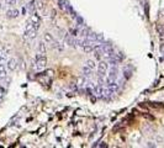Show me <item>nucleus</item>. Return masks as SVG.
<instances>
[{"mask_svg":"<svg viewBox=\"0 0 164 148\" xmlns=\"http://www.w3.org/2000/svg\"><path fill=\"white\" fill-rule=\"evenodd\" d=\"M16 2H17V0H5V3H6V5H10V6L15 5V4H16Z\"/></svg>","mask_w":164,"mask_h":148,"instance_id":"obj_17","label":"nucleus"},{"mask_svg":"<svg viewBox=\"0 0 164 148\" xmlns=\"http://www.w3.org/2000/svg\"><path fill=\"white\" fill-rule=\"evenodd\" d=\"M6 67H8V69L9 70H15L16 68H17V61L15 58H11V59H9L8 61V63H6Z\"/></svg>","mask_w":164,"mask_h":148,"instance_id":"obj_7","label":"nucleus"},{"mask_svg":"<svg viewBox=\"0 0 164 148\" xmlns=\"http://www.w3.org/2000/svg\"><path fill=\"white\" fill-rule=\"evenodd\" d=\"M58 5H59V8L62 9V10H64V11H67V13H69L73 8L71 6V4L68 3V0H58Z\"/></svg>","mask_w":164,"mask_h":148,"instance_id":"obj_5","label":"nucleus"},{"mask_svg":"<svg viewBox=\"0 0 164 148\" xmlns=\"http://www.w3.org/2000/svg\"><path fill=\"white\" fill-rule=\"evenodd\" d=\"M52 79H53V70H47L46 73H40L37 75V80L46 88H48L52 84Z\"/></svg>","mask_w":164,"mask_h":148,"instance_id":"obj_1","label":"nucleus"},{"mask_svg":"<svg viewBox=\"0 0 164 148\" xmlns=\"http://www.w3.org/2000/svg\"><path fill=\"white\" fill-rule=\"evenodd\" d=\"M38 51H40V53L46 52V42H40L38 43Z\"/></svg>","mask_w":164,"mask_h":148,"instance_id":"obj_14","label":"nucleus"},{"mask_svg":"<svg viewBox=\"0 0 164 148\" xmlns=\"http://www.w3.org/2000/svg\"><path fill=\"white\" fill-rule=\"evenodd\" d=\"M157 31H158V34H159L160 38L163 40V38H164V26H162V25H158V26H157Z\"/></svg>","mask_w":164,"mask_h":148,"instance_id":"obj_13","label":"nucleus"},{"mask_svg":"<svg viewBox=\"0 0 164 148\" xmlns=\"http://www.w3.org/2000/svg\"><path fill=\"white\" fill-rule=\"evenodd\" d=\"M36 35H37V28L32 25L30 21L27 22V25H26V27H25V32H24V37L26 38V40H28V41H31V40H34L35 37H36Z\"/></svg>","mask_w":164,"mask_h":148,"instance_id":"obj_2","label":"nucleus"},{"mask_svg":"<svg viewBox=\"0 0 164 148\" xmlns=\"http://www.w3.org/2000/svg\"><path fill=\"white\" fill-rule=\"evenodd\" d=\"M43 40H45L46 45H52V43L54 42V38L52 37V35H51V34H45V36H43Z\"/></svg>","mask_w":164,"mask_h":148,"instance_id":"obj_11","label":"nucleus"},{"mask_svg":"<svg viewBox=\"0 0 164 148\" xmlns=\"http://www.w3.org/2000/svg\"><path fill=\"white\" fill-rule=\"evenodd\" d=\"M0 83H2V79H0Z\"/></svg>","mask_w":164,"mask_h":148,"instance_id":"obj_18","label":"nucleus"},{"mask_svg":"<svg viewBox=\"0 0 164 148\" xmlns=\"http://www.w3.org/2000/svg\"><path fill=\"white\" fill-rule=\"evenodd\" d=\"M19 15H20V11H19L17 9H9V10L6 11V16H8L9 19H16Z\"/></svg>","mask_w":164,"mask_h":148,"instance_id":"obj_8","label":"nucleus"},{"mask_svg":"<svg viewBox=\"0 0 164 148\" xmlns=\"http://www.w3.org/2000/svg\"><path fill=\"white\" fill-rule=\"evenodd\" d=\"M6 78V69L4 67V63H0V79H2V81Z\"/></svg>","mask_w":164,"mask_h":148,"instance_id":"obj_10","label":"nucleus"},{"mask_svg":"<svg viewBox=\"0 0 164 148\" xmlns=\"http://www.w3.org/2000/svg\"><path fill=\"white\" fill-rule=\"evenodd\" d=\"M32 25H34L37 30H38V27H40V25H41V19H40V16L37 15V14H34V15H32L31 17H30V20H28Z\"/></svg>","mask_w":164,"mask_h":148,"instance_id":"obj_6","label":"nucleus"},{"mask_svg":"<svg viewBox=\"0 0 164 148\" xmlns=\"http://www.w3.org/2000/svg\"><path fill=\"white\" fill-rule=\"evenodd\" d=\"M109 68L110 64L108 61H100L99 64H97V75H99V78H104L105 74H108Z\"/></svg>","mask_w":164,"mask_h":148,"instance_id":"obj_4","label":"nucleus"},{"mask_svg":"<svg viewBox=\"0 0 164 148\" xmlns=\"http://www.w3.org/2000/svg\"><path fill=\"white\" fill-rule=\"evenodd\" d=\"M52 46H53V48H54L56 51H58V52H62V51L64 49V45H62L59 41H54V42L52 43Z\"/></svg>","mask_w":164,"mask_h":148,"instance_id":"obj_9","label":"nucleus"},{"mask_svg":"<svg viewBox=\"0 0 164 148\" xmlns=\"http://www.w3.org/2000/svg\"><path fill=\"white\" fill-rule=\"evenodd\" d=\"M123 75L126 77V79L131 78V75H132V69H131V68H128L127 70H126V69H123Z\"/></svg>","mask_w":164,"mask_h":148,"instance_id":"obj_15","label":"nucleus"},{"mask_svg":"<svg viewBox=\"0 0 164 148\" xmlns=\"http://www.w3.org/2000/svg\"><path fill=\"white\" fill-rule=\"evenodd\" d=\"M4 95H5V89H4L3 86H0V103L3 101V99H4Z\"/></svg>","mask_w":164,"mask_h":148,"instance_id":"obj_16","label":"nucleus"},{"mask_svg":"<svg viewBox=\"0 0 164 148\" xmlns=\"http://www.w3.org/2000/svg\"><path fill=\"white\" fill-rule=\"evenodd\" d=\"M46 64H47V58H46V56H43V53L37 54L36 58H35V66H34L35 70L40 72V70L45 69V68H46Z\"/></svg>","mask_w":164,"mask_h":148,"instance_id":"obj_3","label":"nucleus"},{"mask_svg":"<svg viewBox=\"0 0 164 148\" xmlns=\"http://www.w3.org/2000/svg\"><path fill=\"white\" fill-rule=\"evenodd\" d=\"M84 66H85V67H88V68H90L91 70H94V69H95V62H94V61H91V59H88V61L84 63Z\"/></svg>","mask_w":164,"mask_h":148,"instance_id":"obj_12","label":"nucleus"}]
</instances>
